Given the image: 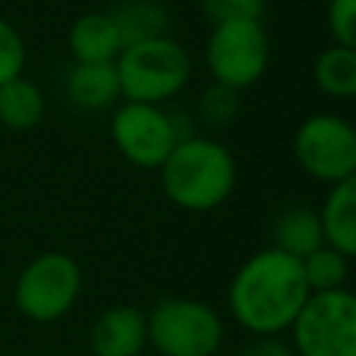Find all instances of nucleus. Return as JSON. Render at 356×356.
Masks as SVG:
<instances>
[{
  "instance_id": "obj_1",
  "label": "nucleus",
  "mask_w": 356,
  "mask_h": 356,
  "mask_svg": "<svg viewBox=\"0 0 356 356\" xmlns=\"http://www.w3.org/2000/svg\"><path fill=\"white\" fill-rule=\"evenodd\" d=\"M309 295L300 259L278 248H264L234 273L228 284V312L245 331L275 337L289 331Z\"/></svg>"
},
{
  "instance_id": "obj_2",
  "label": "nucleus",
  "mask_w": 356,
  "mask_h": 356,
  "mask_svg": "<svg viewBox=\"0 0 356 356\" xmlns=\"http://www.w3.org/2000/svg\"><path fill=\"white\" fill-rule=\"evenodd\" d=\"M159 172L167 200L195 214L222 206L236 186L234 153L222 142L197 134L181 139L170 150Z\"/></svg>"
},
{
  "instance_id": "obj_3",
  "label": "nucleus",
  "mask_w": 356,
  "mask_h": 356,
  "mask_svg": "<svg viewBox=\"0 0 356 356\" xmlns=\"http://www.w3.org/2000/svg\"><path fill=\"white\" fill-rule=\"evenodd\" d=\"M120 95L134 103L161 106L172 100L192 78V58L172 36H156L125 44L114 61Z\"/></svg>"
},
{
  "instance_id": "obj_4",
  "label": "nucleus",
  "mask_w": 356,
  "mask_h": 356,
  "mask_svg": "<svg viewBox=\"0 0 356 356\" xmlns=\"http://www.w3.org/2000/svg\"><path fill=\"white\" fill-rule=\"evenodd\" d=\"M222 320L195 298H161L147 312V345L159 356H214L222 345Z\"/></svg>"
},
{
  "instance_id": "obj_5",
  "label": "nucleus",
  "mask_w": 356,
  "mask_h": 356,
  "mask_svg": "<svg viewBox=\"0 0 356 356\" xmlns=\"http://www.w3.org/2000/svg\"><path fill=\"white\" fill-rule=\"evenodd\" d=\"M289 331L295 356H356V292H312Z\"/></svg>"
},
{
  "instance_id": "obj_6",
  "label": "nucleus",
  "mask_w": 356,
  "mask_h": 356,
  "mask_svg": "<svg viewBox=\"0 0 356 356\" xmlns=\"http://www.w3.org/2000/svg\"><path fill=\"white\" fill-rule=\"evenodd\" d=\"M270 64V39L261 19L214 22L206 39V67L214 83L236 92L261 81Z\"/></svg>"
},
{
  "instance_id": "obj_7",
  "label": "nucleus",
  "mask_w": 356,
  "mask_h": 356,
  "mask_svg": "<svg viewBox=\"0 0 356 356\" xmlns=\"http://www.w3.org/2000/svg\"><path fill=\"white\" fill-rule=\"evenodd\" d=\"M186 136H192V131L184 120L153 103L125 100L111 117V139L117 150L145 170H159L170 150Z\"/></svg>"
},
{
  "instance_id": "obj_8",
  "label": "nucleus",
  "mask_w": 356,
  "mask_h": 356,
  "mask_svg": "<svg viewBox=\"0 0 356 356\" xmlns=\"http://www.w3.org/2000/svg\"><path fill=\"white\" fill-rule=\"evenodd\" d=\"M81 295V267L72 256L50 250L25 264L17 278L14 303L36 323H53L64 317Z\"/></svg>"
},
{
  "instance_id": "obj_9",
  "label": "nucleus",
  "mask_w": 356,
  "mask_h": 356,
  "mask_svg": "<svg viewBox=\"0 0 356 356\" xmlns=\"http://www.w3.org/2000/svg\"><path fill=\"white\" fill-rule=\"evenodd\" d=\"M292 153L306 175L331 186L356 172V128L337 114H312L298 125Z\"/></svg>"
},
{
  "instance_id": "obj_10",
  "label": "nucleus",
  "mask_w": 356,
  "mask_h": 356,
  "mask_svg": "<svg viewBox=\"0 0 356 356\" xmlns=\"http://www.w3.org/2000/svg\"><path fill=\"white\" fill-rule=\"evenodd\" d=\"M147 345V314L136 306L120 303L106 309L89 334L95 356H139Z\"/></svg>"
},
{
  "instance_id": "obj_11",
  "label": "nucleus",
  "mask_w": 356,
  "mask_h": 356,
  "mask_svg": "<svg viewBox=\"0 0 356 356\" xmlns=\"http://www.w3.org/2000/svg\"><path fill=\"white\" fill-rule=\"evenodd\" d=\"M70 53L81 64H111L122 50V36L108 11H89L70 28Z\"/></svg>"
},
{
  "instance_id": "obj_12",
  "label": "nucleus",
  "mask_w": 356,
  "mask_h": 356,
  "mask_svg": "<svg viewBox=\"0 0 356 356\" xmlns=\"http://www.w3.org/2000/svg\"><path fill=\"white\" fill-rule=\"evenodd\" d=\"M325 245L356 259V172L331 184L320 209Z\"/></svg>"
},
{
  "instance_id": "obj_13",
  "label": "nucleus",
  "mask_w": 356,
  "mask_h": 356,
  "mask_svg": "<svg viewBox=\"0 0 356 356\" xmlns=\"http://www.w3.org/2000/svg\"><path fill=\"white\" fill-rule=\"evenodd\" d=\"M270 236H273L270 248H278V250H284V253H289L295 259H303L312 250L325 245V231H323L320 211H314L309 206H289V209H284L273 220Z\"/></svg>"
},
{
  "instance_id": "obj_14",
  "label": "nucleus",
  "mask_w": 356,
  "mask_h": 356,
  "mask_svg": "<svg viewBox=\"0 0 356 356\" xmlns=\"http://www.w3.org/2000/svg\"><path fill=\"white\" fill-rule=\"evenodd\" d=\"M67 97L72 106L83 111H100L117 103V97L122 95H120V78L114 61L111 64L75 61V67L67 72Z\"/></svg>"
},
{
  "instance_id": "obj_15",
  "label": "nucleus",
  "mask_w": 356,
  "mask_h": 356,
  "mask_svg": "<svg viewBox=\"0 0 356 356\" xmlns=\"http://www.w3.org/2000/svg\"><path fill=\"white\" fill-rule=\"evenodd\" d=\"M312 78L317 89L337 100L356 97V50L342 44H328L317 53L312 64Z\"/></svg>"
},
{
  "instance_id": "obj_16",
  "label": "nucleus",
  "mask_w": 356,
  "mask_h": 356,
  "mask_svg": "<svg viewBox=\"0 0 356 356\" xmlns=\"http://www.w3.org/2000/svg\"><path fill=\"white\" fill-rule=\"evenodd\" d=\"M120 28L122 47L156 36H170V17L159 0H125L114 11H108Z\"/></svg>"
},
{
  "instance_id": "obj_17",
  "label": "nucleus",
  "mask_w": 356,
  "mask_h": 356,
  "mask_svg": "<svg viewBox=\"0 0 356 356\" xmlns=\"http://www.w3.org/2000/svg\"><path fill=\"white\" fill-rule=\"evenodd\" d=\"M44 117V97L39 86L22 75L0 83V122L11 131H28Z\"/></svg>"
},
{
  "instance_id": "obj_18",
  "label": "nucleus",
  "mask_w": 356,
  "mask_h": 356,
  "mask_svg": "<svg viewBox=\"0 0 356 356\" xmlns=\"http://www.w3.org/2000/svg\"><path fill=\"white\" fill-rule=\"evenodd\" d=\"M348 264H350V259L331 245H323V248L312 250L309 256H303L300 267H303V278L309 284V292L342 289L348 284V273H350Z\"/></svg>"
},
{
  "instance_id": "obj_19",
  "label": "nucleus",
  "mask_w": 356,
  "mask_h": 356,
  "mask_svg": "<svg viewBox=\"0 0 356 356\" xmlns=\"http://www.w3.org/2000/svg\"><path fill=\"white\" fill-rule=\"evenodd\" d=\"M239 114V92L222 83H214L203 89L197 97V117L209 128H228Z\"/></svg>"
},
{
  "instance_id": "obj_20",
  "label": "nucleus",
  "mask_w": 356,
  "mask_h": 356,
  "mask_svg": "<svg viewBox=\"0 0 356 356\" xmlns=\"http://www.w3.org/2000/svg\"><path fill=\"white\" fill-rule=\"evenodd\" d=\"M325 25L334 44L356 50V0H328Z\"/></svg>"
},
{
  "instance_id": "obj_21",
  "label": "nucleus",
  "mask_w": 356,
  "mask_h": 356,
  "mask_svg": "<svg viewBox=\"0 0 356 356\" xmlns=\"http://www.w3.org/2000/svg\"><path fill=\"white\" fill-rule=\"evenodd\" d=\"M267 0H200L203 14L214 22L228 19H261Z\"/></svg>"
},
{
  "instance_id": "obj_22",
  "label": "nucleus",
  "mask_w": 356,
  "mask_h": 356,
  "mask_svg": "<svg viewBox=\"0 0 356 356\" xmlns=\"http://www.w3.org/2000/svg\"><path fill=\"white\" fill-rule=\"evenodd\" d=\"M22 67H25L22 36L6 19H0V83L22 75Z\"/></svg>"
},
{
  "instance_id": "obj_23",
  "label": "nucleus",
  "mask_w": 356,
  "mask_h": 356,
  "mask_svg": "<svg viewBox=\"0 0 356 356\" xmlns=\"http://www.w3.org/2000/svg\"><path fill=\"white\" fill-rule=\"evenodd\" d=\"M239 356H295V350L278 337H256L250 345L242 348Z\"/></svg>"
}]
</instances>
